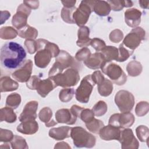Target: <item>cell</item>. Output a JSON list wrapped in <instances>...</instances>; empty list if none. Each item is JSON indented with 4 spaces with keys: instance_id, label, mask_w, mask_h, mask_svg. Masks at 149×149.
<instances>
[{
    "instance_id": "ab89813d",
    "label": "cell",
    "mask_w": 149,
    "mask_h": 149,
    "mask_svg": "<svg viewBox=\"0 0 149 149\" xmlns=\"http://www.w3.org/2000/svg\"><path fill=\"white\" fill-rule=\"evenodd\" d=\"M10 142L12 148L14 149L29 148L25 139L22 137L17 135H14L13 138Z\"/></svg>"
},
{
    "instance_id": "f35d334b",
    "label": "cell",
    "mask_w": 149,
    "mask_h": 149,
    "mask_svg": "<svg viewBox=\"0 0 149 149\" xmlns=\"http://www.w3.org/2000/svg\"><path fill=\"white\" fill-rule=\"evenodd\" d=\"M107 105L104 101H99L92 108V111L94 115L97 116H101L104 115L107 111Z\"/></svg>"
},
{
    "instance_id": "cb8c5ba5",
    "label": "cell",
    "mask_w": 149,
    "mask_h": 149,
    "mask_svg": "<svg viewBox=\"0 0 149 149\" xmlns=\"http://www.w3.org/2000/svg\"><path fill=\"white\" fill-rule=\"evenodd\" d=\"M19 87V84L12 80L9 76H3L1 78L0 88L1 91L7 92L16 90Z\"/></svg>"
},
{
    "instance_id": "ba28073f",
    "label": "cell",
    "mask_w": 149,
    "mask_h": 149,
    "mask_svg": "<svg viewBox=\"0 0 149 149\" xmlns=\"http://www.w3.org/2000/svg\"><path fill=\"white\" fill-rule=\"evenodd\" d=\"M115 102L121 112H130L134 105V97L128 91L120 90L115 95Z\"/></svg>"
},
{
    "instance_id": "44dd1931",
    "label": "cell",
    "mask_w": 149,
    "mask_h": 149,
    "mask_svg": "<svg viewBox=\"0 0 149 149\" xmlns=\"http://www.w3.org/2000/svg\"><path fill=\"white\" fill-rule=\"evenodd\" d=\"M72 128L69 126L52 128L49 131V136L56 140H62L70 137Z\"/></svg>"
},
{
    "instance_id": "603a6c76",
    "label": "cell",
    "mask_w": 149,
    "mask_h": 149,
    "mask_svg": "<svg viewBox=\"0 0 149 149\" xmlns=\"http://www.w3.org/2000/svg\"><path fill=\"white\" fill-rule=\"evenodd\" d=\"M90 29L87 26H81L78 30V40L76 44L80 47H87L91 44V39L89 38Z\"/></svg>"
},
{
    "instance_id": "4316f807",
    "label": "cell",
    "mask_w": 149,
    "mask_h": 149,
    "mask_svg": "<svg viewBox=\"0 0 149 149\" xmlns=\"http://www.w3.org/2000/svg\"><path fill=\"white\" fill-rule=\"evenodd\" d=\"M18 35L22 38L32 39L34 40L37 38L38 36V31L33 27L29 25H26L23 28L18 30Z\"/></svg>"
},
{
    "instance_id": "ac0fdd59",
    "label": "cell",
    "mask_w": 149,
    "mask_h": 149,
    "mask_svg": "<svg viewBox=\"0 0 149 149\" xmlns=\"http://www.w3.org/2000/svg\"><path fill=\"white\" fill-rule=\"evenodd\" d=\"M77 116H75L70 109H60L55 113V119L57 123H66L68 125H73L76 123Z\"/></svg>"
},
{
    "instance_id": "7a4b0ae2",
    "label": "cell",
    "mask_w": 149,
    "mask_h": 149,
    "mask_svg": "<svg viewBox=\"0 0 149 149\" xmlns=\"http://www.w3.org/2000/svg\"><path fill=\"white\" fill-rule=\"evenodd\" d=\"M48 77L55 83L56 86L65 88L76 86L79 80V70L74 68H69L61 70L53 65L48 72Z\"/></svg>"
},
{
    "instance_id": "8fae6325",
    "label": "cell",
    "mask_w": 149,
    "mask_h": 149,
    "mask_svg": "<svg viewBox=\"0 0 149 149\" xmlns=\"http://www.w3.org/2000/svg\"><path fill=\"white\" fill-rule=\"evenodd\" d=\"M31 13V9L23 3L17 9V12L12 19V25L17 30H20L27 25V17Z\"/></svg>"
},
{
    "instance_id": "db71d44e",
    "label": "cell",
    "mask_w": 149,
    "mask_h": 149,
    "mask_svg": "<svg viewBox=\"0 0 149 149\" xmlns=\"http://www.w3.org/2000/svg\"><path fill=\"white\" fill-rule=\"evenodd\" d=\"M1 24H2L3 22H5L6 20L8 19V18L10 16V13L8 11H1Z\"/></svg>"
},
{
    "instance_id": "ee69618b",
    "label": "cell",
    "mask_w": 149,
    "mask_h": 149,
    "mask_svg": "<svg viewBox=\"0 0 149 149\" xmlns=\"http://www.w3.org/2000/svg\"><path fill=\"white\" fill-rule=\"evenodd\" d=\"M85 123L89 122L94 118V114L90 109H83L79 117Z\"/></svg>"
},
{
    "instance_id": "4dcf8cb0",
    "label": "cell",
    "mask_w": 149,
    "mask_h": 149,
    "mask_svg": "<svg viewBox=\"0 0 149 149\" xmlns=\"http://www.w3.org/2000/svg\"><path fill=\"white\" fill-rule=\"evenodd\" d=\"M107 2L109 3L111 9L114 11H120L123 9V8H129L133 5V3L131 1H122V0H116V1H108Z\"/></svg>"
},
{
    "instance_id": "8d00e7d4",
    "label": "cell",
    "mask_w": 149,
    "mask_h": 149,
    "mask_svg": "<svg viewBox=\"0 0 149 149\" xmlns=\"http://www.w3.org/2000/svg\"><path fill=\"white\" fill-rule=\"evenodd\" d=\"M74 93L75 92L73 88L69 87L65 88L59 91V98L63 102H68L72 99Z\"/></svg>"
},
{
    "instance_id": "484cf974",
    "label": "cell",
    "mask_w": 149,
    "mask_h": 149,
    "mask_svg": "<svg viewBox=\"0 0 149 149\" xmlns=\"http://www.w3.org/2000/svg\"><path fill=\"white\" fill-rule=\"evenodd\" d=\"M17 116L13 109L8 107L2 108L0 111L1 122L5 121L8 123H13L16 120Z\"/></svg>"
},
{
    "instance_id": "7c38bea8",
    "label": "cell",
    "mask_w": 149,
    "mask_h": 149,
    "mask_svg": "<svg viewBox=\"0 0 149 149\" xmlns=\"http://www.w3.org/2000/svg\"><path fill=\"white\" fill-rule=\"evenodd\" d=\"M118 141L120 143L121 147L123 149H137L139 148V141L130 129L125 128L121 130Z\"/></svg>"
},
{
    "instance_id": "7bdbcfd3",
    "label": "cell",
    "mask_w": 149,
    "mask_h": 149,
    "mask_svg": "<svg viewBox=\"0 0 149 149\" xmlns=\"http://www.w3.org/2000/svg\"><path fill=\"white\" fill-rule=\"evenodd\" d=\"M91 55V52L87 47H83L81 49L79 50L75 55V59L78 61H86Z\"/></svg>"
},
{
    "instance_id": "d6986e66",
    "label": "cell",
    "mask_w": 149,
    "mask_h": 149,
    "mask_svg": "<svg viewBox=\"0 0 149 149\" xmlns=\"http://www.w3.org/2000/svg\"><path fill=\"white\" fill-rule=\"evenodd\" d=\"M141 12L136 8H130L125 12V21L131 27H137L141 22Z\"/></svg>"
},
{
    "instance_id": "f546056e",
    "label": "cell",
    "mask_w": 149,
    "mask_h": 149,
    "mask_svg": "<svg viewBox=\"0 0 149 149\" xmlns=\"http://www.w3.org/2000/svg\"><path fill=\"white\" fill-rule=\"evenodd\" d=\"M141 64L137 61H132L130 62L126 66V70L129 76L135 77L140 74L142 72Z\"/></svg>"
},
{
    "instance_id": "f6af8a7d",
    "label": "cell",
    "mask_w": 149,
    "mask_h": 149,
    "mask_svg": "<svg viewBox=\"0 0 149 149\" xmlns=\"http://www.w3.org/2000/svg\"><path fill=\"white\" fill-rule=\"evenodd\" d=\"M123 37L122 31L119 29H115L112 31L109 34V40L115 43L120 42Z\"/></svg>"
},
{
    "instance_id": "6f0895ef",
    "label": "cell",
    "mask_w": 149,
    "mask_h": 149,
    "mask_svg": "<svg viewBox=\"0 0 149 149\" xmlns=\"http://www.w3.org/2000/svg\"><path fill=\"white\" fill-rule=\"evenodd\" d=\"M139 3L141 8H142L143 9H148V5H149L148 1H139Z\"/></svg>"
},
{
    "instance_id": "3957f363",
    "label": "cell",
    "mask_w": 149,
    "mask_h": 149,
    "mask_svg": "<svg viewBox=\"0 0 149 149\" xmlns=\"http://www.w3.org/2000/svg\"><path fill=\"white\" fill-rule=\"evenodd\" d=\"M37 53L34 56L36 65L40 68H45L49 63L53 57H56L60 52L57 45L44 39H38Z\"/></svg>"
},
{
    "instance_id": "b9f144b4",
    "label": "cell",
    "mask_w": 149,
    "mask_h": 149,
    "mask_svg": "<svg viewBox=\"0 0 149 149\" xmlns=\"http://www.w3.org/2000/svg\"><path fill=\"white\" fill-rule=\"evenodd\" d=\"M148 103L147 101H141L136 105L135 112L138 116H143L148 113Z\"/></svg>"
},
{
    "instance_id": "d590c367",
    "label": "cell",
    "mask_w": 149,
    "mask_h": 149,
    "mask_svg": "<svg viewBox=\"0 0 149 149\" xmlns=\"http://www.w3.org/2000/svg\"><path fill=\"white\" fill-rule=\"evenodd\" d=\"M76 9V8L75 6L71 8L63 7L61 10V17L63 20L69 24H74L73 19V14Z\"/></svg>"
},
{
    "instance_id": "277c9868",
    "label": "cell",
    "mask_w": 149,
    "mask_h": 149,
    "mask_svg": "<svg viewBox=\"0 0 149 149\" xmlns=\"http://www.w3.org/2000/svg\"><path fill=\"white\" fill-rule=\"evenodd\" d=\"M70 137L73 141L74 145L78 148H92L95 144V136L80 126L72 128Z\"/></svg>"
},
{
    "instance_id": "9f6ffc18",
    "label": "cell",
    "mask_w": 149,
    "mask_h": 149,
    "mask_svg": "<svg viewBox=\"0 0 149 149\" xmlns=\"http://www.w3.org/2000/svg\"><path fill=\"white\" fill-rule=\"evenodd\" d=\"M55 148H70V147L68 145V144L67 143H65V142H60V143H57L55 146L54 147Z\"/></svg>"
},
{
    "instance_id": "e0dca14e",
    "label": "cell",
    "mask_w": 149,
    "mask_h": 149,
    "mask_svg": "<svg viewBox=\"0 0 149 149\" xmlns=\"http://www.w3.org/2000/svg\"><path fill=\"white\" fill-rule=\"evenodd\" d=\"M107 63V61L101 52H95L84 62V65L91 69H101Z\"/></svg>"
},
{
    "instance_id": "f1b7e54d",
    "label": "cell",
    "mask_w": 149,
    "mask_h": 149,
    "mask_svg": "<svg viewBox=\"0 0 149 149\" xmlns=\"http://www.w3.org/2000/svg\"><path fill=\"white\" fill-rule=\"evenodd\" d=\"M101 51L107 62L116 61L118 56V49L114 46H105Z\"/></svg>"
},
{
    "instance_id": "1f68e13d",
    "label": "cell",
    "mask_w": 149,
    "mask_h": 149,
    "mask_svg": "<svg viewBox=\"0 0 149 149\" xmlns=\"http://www.w3.org/2000/svg\"><path fill=\"white\" fill-rule=\"evenodd\" d=\"M21 102V97L20 94L14 93L9 94L6 100V107L12 108L13 109H16Z\"/></svg>"
},
{
    "instance_id": "8992f818",
    "label": "cell",
    "mask_w": 149,
    "mask_h": 149,
    "mask_svg": "<svg viewBox=\"0 0 149 149\" xmlns=\"http://www.w3.org/2000/svg\"><path fill=\"white\" fill-rule=\"evenodd\" d=\"M102 72L115 84L123 85L127 80V76L122 69L117 64L109 62L101 68Z\"/></svg>"
},
{
    "instance_id": "c3c4849f",
    "label": "cell",
    "mask_w": 149,
    "mask_h": 149,
    "mask_svg": "<svg viewBox=\"0 0 149 149\" xmlns=\"http://www.w3.org/2000/svg\"><path fill=\"white\" fill-rule=\"evenodd\" d=\"M24 45L30 54H33L37 51L36 41L32 39H27L24 41Z\"/></svg>"
},
{
    "instance_id": "f5cc1de1",
    "label": "cell",
    "mask_w": 149,
    "mask_h": 149,
    "mask_svg": "<svg viewBox=\"0 0 149 149\" xmlns=\"http://www.w3.org/2000/svg\"><path fill=\"white\" fill-rule=\"evenodd\" d=\"M83 109H84L83 108H82L81 107H79L77 105H73L72 106V107L70 108V110L75 116L79 118L80 115V113H81V111H83Z\"/></svg>"
},
{
    "instance_id": "30bf717a",
    "label": "cell",
    "mask_w": 149,
    "mask_h": 149,
    "mask_svg": "<svg viewBox=\"0 0 149 149\" xmlns=\"http://www.w3.org/2000/svg\"><path fill=\"white\" fill-rule=\"evenodd\" d=\"M135 120L134 115L130 112L114 113L111 116L108 124L118 128H127L130 127Z\"/></svg>"
},
{
    "instance_id": "7dc6e473",
    "label": "cell",
    "mask_w": 149,
    "mask_h": 149,
    "mask_svg": "<svg viewBox=\"0 0 149 149\" xmlns=\"http://www.w3.org/2000/svg\"><path fill=\"white\" fill-rule=\"evenodd\" d=\"M90 45L97 51H101L106 46L104 41L98 38H94L91 39Z\"/></svg>"
},
{
    "instance_id": "7402d4cb",
    "label": "cell",
    "mask_w": 149,
    "mask_h": 149,
    "mask_svg": "<svg viewBox=\"0 0 149 149\" xmlns=\"http://www.w3.org/2000/svg\"><path fill=\"white\" fill-rule=\"evenodd\" d=\"M38 130V124L35 120L22 122L17 127V130L24 134H33Z\"/></svg>"
},
{
    "instance_id": "83f0119b",
    "label": "cell",
    "mask_w": 149,
    "mask_h": 149,
    "mask_svg": "<svg viewBox=\"0 0 149 149\" xmlns=\"http://www.w3.org/2000/svg\"><path fill=\"white\" fill-rule=\"evenodd\" d=\"M97 86L98 91L101 96H109L113 91V83L111 80L107 79H105Z\"/></svg>"
},
{
    "instance_id": "60d3db41",
    "label": "cell",
    "mask_w": 149,
    "mask_h": 149,
    "mask_svg": "<svg viewBox=\"0 0 149 149\" xmlns=\"http://www.w3.org/2000/svg\"><path fill=\"white\" fill-rule=\"evenodd\" d=\"M148 128L144 125H140L138 126L136 129V133L138 139L142 142L147 141L148 143V138L149 135Z\"/></svg>"
},
{
    "instance_id": "11a10c76",
    "label": "cell",
    "mask_w": 149,
    "mask_h": 149,
    "mask_svg": "<svg viewBox=\"0 0 149 149\" xmlns=\"http://www.w3.org/2000/svg\"><path fill=\"white\" fill-rule=\"evenodd\" d=\"M62 3L63 5V7L67 8H71L74 7V5L76 2V1H62Z\"/></svg>"
},
{
    "instance_id": "74e56055",
    "label": "cell",
    "mask_w": 149,
    "mask_h": 149,
    "mask_svg": "<svg viewBox=\"0 0 149 149\" xmlns=\"http://www.w3.org/2000/svg\"><path fill=\"white\" fill-rule=\"evenodd\" d=\"M118 49V56L116 59V61H118V62H122L125 61L133 53V51L128 50L127 49H126L124 47L122 43L119 45V47Z\"/></svg>"
},
{
    "instance_id": "d6a6232c",
    "label": "cell",
    "mask_w": 149,
    "mask_h": 149,
    "mask_svg": "<svg viewBox=\"0 0 149 149\" xmlns=\"http://www.w3.org/2000/svg\"><path fill=\"white\" fill-rule=\"evenodd\" d=\"M18 34L17 31L12 27L6 26L1 27L0 30V37L3 40L15 38Z\"/></svg>"
},
{
    "instance_id": "6da1fadb",
    "label": "cell",
    "mask_w": 149,
    "mask_h": 149,
    "mask_svg": "<svg viewBox=\"0 0 149 149\" xmlns=\"http://www.w3.org/2000/svg\"><path fill=\"white\" fill-rule=\"evenodd\" d=\"M0 59L4 69L14 70L19 69L25 63L26 52L20 44L13 41L7 42L1 48Z\"/></svg>"
},
{
    "instance_id": "5bb4252c",
    "label": "cell",
    "mask_w": 149,
    "mask_h": 149,
    "mask_svg": "<svg viewBox=\"0 0 149 149\" xmlns=\"http://www.w3.org/2000/svg\"><path fill=\"white\" fill-rule=\"evenodd\" d=\"M33 65V62L31 59L26 60L22 67L12 74V77L19 82H27L31 77Z\"/></svg>"
},
{
    "instance_id": "ffe728a7",
    "label": "cell",
    "mask_w": 149,
    "mask_h": 149,
    "mask_svg": "<svg viewBox=\"0 0 149 149\" xmlns=\"http://www.w3.org/2000/svg\"><path fill=\"white\" fill-rule=\"evenodd\" d=\"M55 83L49 77L44 80H40L37 87L36 90L37 93L42 97H45L48 93L56 87Z\"/></svg>"
},
{
    "instance_id": "681fc988",
    "label": "cell",
    "mask_w": 149,
    "mask_h": 149,
    "mask_svg": "<svg viewBox=\"0 0 149 149\" xmlns=\"http://www.w3.org/2000/svg\"><path fill=\"white\" fill-rule=\"evenodd\" d=\"M40 79L36 75L31 76L30 79L26 82L27 87L31 90H36L37 84Z\"/></svg>"
},
{
    "instance_id": "4fadbf2b",
    "label": "cell",
    "mask_w": 149,
    "mask_h": 149,
    "mask_svg": "<svg viewBox=\"0 0 149 149\" xmlns=\"http://www.w3.org/2000/svg\"><path fill=\"white\" fill-rule=\"evenodd\" d=\"M76 61L66 51L61 50L59 54L56 57L54 63L63 69L69 68H74L79 70L81 65L77 63Z\"/></svg>"
},
{
    "instance_id": "9c48e42d",
    "label": "cell",
    "mask_w": 149,
    "mask_h": 149,
    "mask_svg": "<svg viewBox=\"0 0 149 149\" xmlns=\"http://www.w3.org/2000/svg\"><path fill=\"white\" fill-rule=\"evenodd\" d=\"M146 38V31L140 27L133 29L125 37L122 44L132 51L139 47L142 40Z\"/></svg>"
},
{
    "instance_id": "d4e9b609",
    "label": "cell",
    "mask_w": 149,
    "mask_h": 149,
    "mask_svg": "<svg viewBox=\"0 0 149 149\" xmlns=\"http://www.w3.org/2000/svg\"><path fill=\"white\" fill-rule=\"evenodd\" d=\"M111 10V7L107 1H95L93 11L97 15L100 16H106L109 14Z\"/></svg>"
},
{
    "instance_id": "9a60e30c",
    "label": "cell",
    "mask_w": 149,
    "mask_h": 149,
    "mask_svg": "<svg viewBox=\"0 0 149 149\" xmlns=\"http://www.w3.org/2000/svg\"><path fill=\"white\" fill-rule=\"evenodd\" d=\"M38 102L31 101L26 104L19 117V121L23 122L28 120H35L37 118V110L38 109Z\"/></svg>"
},
{
    "instance_id": "5b68a950",
    "label": "cell",
    "mask_w": 149,
    "mask_h": 149,
    "mask_svg": "<svg viewBox=\"0 0 149 149\" xmlns=\"http://www.w3.org/2000/svg\"><path fill=\"white\" fill-rule=\"evenodd\" d=\"M95 1H82L79 6L76 8L73 14V19L78 26H83L88 21L91 13L93 11Z\"/></svg>"
},
{
    "instance_id": "836d02e7",
    "label": "cell",
    "mask_w": 149,
    "mask_h": 149,
    "mask_svg": "<svg viewBox=\"0 0 149 149\" xmlns=\"http://www.w3.org/2000/svg\"><path fill=\"white\" fill-rule=\"evenodd\" d=\"M85 124L87 129L95 134L99 133L100 129L104 126V123L101 120L97 119L95 118H94L89 122Z\"/></svg>"
},
{
    "instance_id": "816d5d0a",
    "label": "cell",
    "mask_w": 149,
    "mask_h": 149,
    "mask_svg": "<svg viewBox=\"0 0 149 149\" xmlns=\"http://www.w3.org/2000/svg\"><path fill=\"white\" fill-rule=\"evenodd\" d=\"M23 3L31 9H36L39 6L38 1H23Z\"/></svg>"
},
{
    "instance_id": "bcb514c9",
    "label": "cell",
    "mask_w": 149,
    "mask_h": 149,
    "mask_svg": "<svg viewBox=\"0 0 149 149\" xmlns=\"http://www.w3.org/2000/svg\"><path fill=\"white\" fill-rule=\"evenodd\" d=\"M14 135L13 133L7 129H0V141L3 142H8L10 141L13 138Z\"/></svg>"
},
{
    "instance_id": "2e32d148",
    "label": "cell",
    "mask_w": 149,
    "mask_h": 149,
    "mask_svg": "<svg viewBox=\"0 0 149 149\" xmlns=\"http://www.w3.org/2000/svg\"><path fill=\"white\" fill-rule=\"evenodd\" d=\"M121 130L120 128L112 126L111 125L104 126L100 130L99 134L101 139L105 141L112 140H119Z\"/></svg>"
},
{
    "instance_id": "52a82bcc",
    "label": "cell",
    "mask_w": 149,
    "mask_h": 149,
    "mask_svg": "<svg viewBox=\"0 0 149 149\" xmlns=\"http://www.w3.org/2000/svg\"><path fill=\"white\" fill-rule=\"evenodd\" d=\"M95 85L91 74L86 76L81 80L79 86L75 91L76 100L81 103H87Z\"/></svg>"
},
{
    "instance_id": "e575fe53",
    "label": "cell",
    "mask_w": 149,
    "mask_h": 149,
    "mask_svg": "<svg viewBox=\"0 0 149 149\" xmlns=\"http://www.w3.org/2000/svg\"><path fill=\"white\" fill-rule=\"evenodd\" d=\"M52 111L49 107H44L41 109L38 113L39 119L45 123V126L49 124L53 119H52Z\"/></svg>"
},
{
    "instance_id": "f907efd6",
    "label": "cell",
    "mask_w": 149,
    "mask_h": 149,
    "mask_svg": "<svg viewBox=\"0 0 149 149\" xmlns=\"http://www.w3.org/2000/svg\"><path fill=\"white\" fill-rule=\"evenodd\" d=\"M91 79L94 81V83L97 85L100 84L105 79L104 75L99 70L95 71L92 74H91Z\"/></svg>"
}]
</instances>
